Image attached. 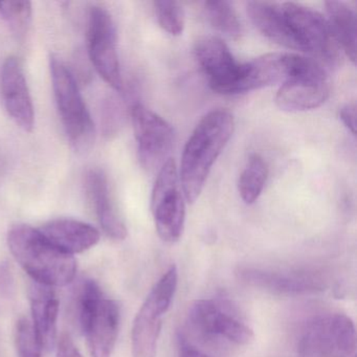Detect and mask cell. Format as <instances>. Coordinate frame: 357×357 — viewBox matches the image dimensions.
I'll list each match as a JSON object with an SVG mask.
<instances>
[{
    "label": "cell",
    "instance_id": "obj_4",
    "mask_svg": "<svg viewBox=\"0 0 357 357\" xmlns=\"http://www.w3.org/2000/svg\"><path fill=\"white\" fill-rule=\"evenodd\" d=\"M51 75L56 104L64 130L76 151H89L95 142V124L76 80L59 58H51Z\"/></svg>",
    "mask_w": 357,
    "mask_h": 357
},
{
    "label": "cell",
    "instance_id": "obj_11",
    "mask_svg": "<svg viewBox=\"0 0 357 357\" xmlns=\"http://www.w3.org/2000/svg\"><path fill=\"white\" fill-rule=\"evenodd\" d=\"M281 7L301 52L317 54L328 61H334L337 54L336 43L326 18L300 3H284Z\"/></svg>",
    "mask_w": 357,
    "mask_h": 357
},
{
    "label": "cell",
    "instance_id": "obj_13",
    "mask_svg": "<svg viewBox=\"0 0 357 357\" xmlns=\"http://www.w3.org/2000/svg\"><path fill=\"white\" fill-rule=\"evenodd\" d=\"M329 96L327 73L317 62L310 70L284 82L275 96V103L285 112H305L323 105Z\"/></svg>",
    "mask_w": 357,
    "mask_h": 357
},
{
    "label": "cell",
    "instance_id": "obj_12",
    "mask_svg": "<svg viewBox=\"0 0 357 357\" xmlns=\"http://www.w3.org/2000/svg\"><path fill=\"white\" fill-rule=\"evenodd\" d=\"M237 273L244 283L279 296H306L319 294L327 288L325 277L315 271L243 267Z\"/></svg>",
    "mask_w": 357,
    "mask_h": 357
},
{
    "label": "cell",
    "instance_id": "obj_16",
    "mask_svg": "<svg viewBox=\"0 0 357 357\" xmlns=\"http://www.w3.org/2000/svg\"><path fill=\"white\" fill-rule=\"evenodd\" d=\"M298 58L296 54H266L242 64L241 75L234 95L283 84L294 74Z\"/></svg>",
    "mask_w": 357,
    "mask_h": 357
},
{
    "label": "cell",
    "instance_id": "obj_19",
    "mask_svg": "<svg viewBox=\"0 0 357 357\" xmlns=\"http://www.w3.org/2000/svg\"><path fill=\"white\" fill-rule=\"evenodd\" d=\"M38 229L53 245L72 256L91 250L101 237L93 225L75 219H56Z\"/></svg>",
    "mask_w": 357,
    "mask_h": 357
},
{
    "label": "cell",
    "instance_id": "obj_30",
    "mask_svg": "<svg viewBox=\"0 0 357 357\" xmlns=\"http://www.w3.org/2000/svg\"><path fill=\"white\" fill-rule=\"evenodd\" d=\"M179 357H211L210 355L206 354L202 350H198L195 347L191 344H183L181 347V355Z\"/></svg>",
    "mask_w": 357,
    "mask_h": 357
},
{
    "label": "cell",
    "instance_id": "obj_15",
    "mask_svg": "<svg viewBox=\"0 0 357 357\" xmlns=\"http://www.w3.org/2000/svg\"><path fill=\"white\" fill-rule=\"evenodd\" d=\"M0 93L8 114L26 132L34 128L35 112L24 66L18 58L9 57L0 70Z\"/></svg>",
    "mask_w": 357,
    "mask_h": 357
},
{
    "label": "cell",
    "instance_id": "obj_23",
    "mask_svg": "<svg viewBox=\"0 0 357 357\" xmlns=\"http://www.w3.org/2000/svg\"><path fill=\"white\" fill-rule=\"evenodd\" d=\"M204 10L208 22L219 32L231 39L241 36V24L237 13L227 1H206Z\"/></svg>",
    "mask_w": 357,
    "mask_h": 357
},
{
    "label": "cell",
    "instance_id": "obj_21",
    "mask_svg": "<svg viewBox=\"0 0 357 357\" xmlns=\"http://www.w3.org/2000/svg\"><path fill=\"white\" fill-rule=\"evenodd\" d=\"M327 24L332 37L349 59L356 61V14L354 10L342 1H327Z\"/></svg>",
    "mask_w": 357,
    "mask_h": 357
},
{
    "label": "cell",
    "instance_id": "obj_22",
    "mask_svg": "<svg viewBox=\"0 0 357 357\" xmlns=\"http://www.w3.org/2000/svg\"><path fill=\"white\" fill-rule=\"evenodd\" d=\"M267 175L268 169L264 160L258 154L250 156L238 183L240 196L246 204H255L260 197L266 183Z\"/></svg>",
    "mask_w": 357,
    "mask_h": 357
},
{
    "label": "cell",
    "instance_id": "obj_8",
    "mask_svg": "<svg viewBox=\"0 0 357 357\" xmlns=\"http://www.w3.org/2000/svg\"><path fill=\"white\" fill-rule=\"evenodd\" d=\"M174 160L169 158L160 169L151 196V211L160 239L174 243L183 235L185 202Z\"/></svg>",
    "mask_w": 357,
    "mask_h": 357
},
{
    "label": "cell",
    "instance_id": "obj_1",
    "mask_svg": "<svg viewBox=\"0 0 357 357\" xmlns=\"http://www.w3.org/2000/svg\"><path fill=\"white\" fill-rule=\"evenodd\" d=\"M235 128L233 114L225 109L208 112L188 139L181 156L179 181L185 202L193 204L206 185L213 165L231 139Z\"/></svg>",
    "mask_w": 357,
    "mask_h": 357
},
{
    "label": "cell",
    "instance_id": "obj_9",
    "mask_svg": "<svg viewBox=\"0 0 357 357\" xmlns=\"http://www.w3.org/2000/svg\"><path fill=\"white\" fill-rule=\"evenodd\" d=\"M131 120L142 166L148 171L162 168L174 144L172 126L142 104L133 106Z\"/></svg>",
    "mask_w": 357,
    "mask_h": 357
},
{
    "label": "cell",
    "instance_id": "obj_6",
    "mask_svg": "<svg viewBox=\"0 0 357 357\" xmlns=\"http://www.w3.org/2000/svg\"><path fill=\"white\" fill-rule=\"evenodd\" d=\"M178 282L175 265L156 282L133 321L131 332L133 357H156L162 317L168 312Z\"/></svg>",
    "mask_w": 357,
    "mask_h": 357
},
{
    "label": "cell",
    "instance_id": "obj_25",
    "mask_svg": "<svg viewBox=\"0 0 357 357\" xmlns=\"http://www.w3.org/2000/svg\"><path fill=\"white\" fill-rule=\"evenodd\" d=\"M158 24L162 30L172 36L183 34L185 29V12L176 1H155L154 3Z\"/></svg>",
    "mask_w": 357,
    "mask_h": 357
},
{
    "label": "cell",
    "instance_id": "obj_5",
    "mask_svg": "<svg viewBox=\"0 0 357 357\" xmlns=\"http://www.w3.org/2000/svg\"><path fill=\"white\" fill-rule=\"evenodd\" d=\"M188 329L206 344H233L246 346L254 340L252 328L220 300H198L190 306Z\"/></svg>",
    "mask_w": 357,
    "mask_h": 357
},
{
    "label": "cell",
    "instance_id": "obj_17",
    "mask_svg": "<svg viewBox=\"0 0 357 357\" xmlns=\"http://www.w3.org/2000/svg\"><path fill=\"white\" fill-rule=\"evenodd\" d=\"M85 190L104 233L116 241L124 240L127 237V227L114 206L103 171L91 169L87 172Z\"/></svg>",
    "mask_w": 357,
    "mask_h": 357
},
{
    "label": "cell",
    "instance_id": "obj_10",
    "mask_svg": "<svg viewBox=\"0 0 357 357\" xmlns=\"http://www.w3.org/2000/svg\"><path fill=\"white\" fill-rule=\"evenodd\" d=\"M89 55L98 74L116 91L123 86L116 51V31L112 15L101 7L91 8L87 29Z\"/></svg>",
    "mask_w": 357,
    "mask_h": 357
},
{
    "label": "cell",
    "instance_id": "obj_29",
    "mask_svg": "<svg viewBox=\"0 0 357 357\" xmlns=\"http://www.w3.org/2000/svg\"><path fill=\"white\" fill-rule=\"evenodd\" d=\"M340 120L348 130L355 135L356 132V107L354 104H347L340 112Z\"/></svg>",
    "mask_w": 357,
    "mask_h": 357
},
{
    "label": "cell",
    "instance_id": "obj_2",
    "mask_svg": "<svg viewBox=\"0 0 357 357\" xmlns=\"http://www.w3.org/2000/svg\"><path fill=\"white\" fill-rule=\"evenodd\" d=\"M8 245L33 282L60 287L76 277L75 257L53 245L38 229L26 225H13L8 233Z\"/></svg>",
    "mask_w": 357,
    "mask_h": 357
},
{
    "label": "cell",
    "instance_id": "obj_18",
    "mask_svg": "<svg viewBox=\"0 0 357 357\" xmlns=\"http://www.w3.org/2000/svg\"><path fill=\"white\" fill-rule=\"evenodd\" d=\"M32 327L41 349L51 350L57 342L59 300L53 287L32 282L29 290Z\"/></svg>",
    "mask_w": 357,
    "mask_h": 357
},
{
    "label": "cell",
    "instance_id": "obj_20",
    "mask_svg": "<svg viewBox=\"0 0 357 357\" xmlns=\"http://www.w3.org/2000/svg\"><path fill=\"white\" fill-rule=\"evenodd\" d=\"M248 16L257 30L269 40L287 49L301 51L279 3L250 1Z\"/></svg>",
    "mask_w": 357,
    "mask_h": 357
},
{
    "label": "cell",
    "instance_id": "obj_26",
    "mask_svg": "<svg viewBox=\"0 0 357 357\" xmlns=\"http://www.w3.org/2000/svg\"><path fill=\"white\" fill-rule=\"evenodd\" d=\"M15 346L18 357H41L40 344L28 319H20L15 327Z\"/></svg>",
    "mask_w": 357,
    "mask_h": 357
},
{
    "label": "cell",
    "instance_id": "obj_24",
    "mask_svg": "<svg viewBox=\"0 0 357 357\" xmlns=\"http://www.w3.org/2000/svg\"><path fill=\"white\" fill-rule=\"evenodd\" d=\"M32 14V3L29 1H0V16L18 39L24 38L29 32Z\"/></svg>",
    "mask_w": 357,
    "mask_h": 357
},
{
    "label": "cell",
    "instance_id": "obj_27",
    "mask_svg": "<svg viewBox=\"0 0 357 357\" xmlns=\"http://www.w3.org/2000/svg\"><path fill=\"white\" fill-rule=\"evenodd\" d=\"M15 296V279L11 266L8 262H0V314L11 309Z\"/></svg>",
    "mask_w": 357,
    "mask_h": 357
},
{
    "label": "cell",
    "instance_id": "obj_28",
    "mask_svg": "<svg viewBox=\"0 0 357 357\" xmlns=\"http://www.w3.org/2000/svg\"><path fill=\"white\" fill-rule=\"evenodd\" d=\"M57 357H83L68 334H64L58 342Z\"/></svg>",
    "mask_w": 357,
    "mask_h": 357
},
{
    "label": "cell",
    "instance_id": "obj_3",
    "mask_svg": "<svg viewBox=\"0 0 357 357\" xmlns=\"http://www.w3.org/2000/svg\"><path fill=\"white\" fill-rule=\"evenodd\" d=\"M79 325L93 357H112L120 328L118 303L102 291L97 282L85 280L77 298Z\"/></svg>",
    "mask_w": 357,
    "mask_h": 357
},
{
    "label": "cell",
    "instance_id": "obj_14",
    "mask_svg": "<svg viewBox=\"0 0 357 357\" xmlns=\"http://www.w3.org/2000/svg\"><path fill=\"white\" fill-rule=\"evenodd\" d=\"M195 56L211 89L221 95H234L242 63L235 59L227 45L217 37H206L196 45Z\"/></svg>",
    "mask_w": 357,
    "mask_h": 357
},
{
    "label": "cell",
    "instance_id": "obj_7",
    "mask_svg": "<svg viewBox=\"0 0 357 357\" xmlns=\"http://www.w3.org/2000/svg\"><path fill=\"white\" fill-rule=\"evenodd\" d=\"M298 353L303 357H349L356 348V331L350 317L342 313H326L306 324Z\"/></svg>",
    "mask_w": 357,
    "mask_h": 357
}]
</instances>
